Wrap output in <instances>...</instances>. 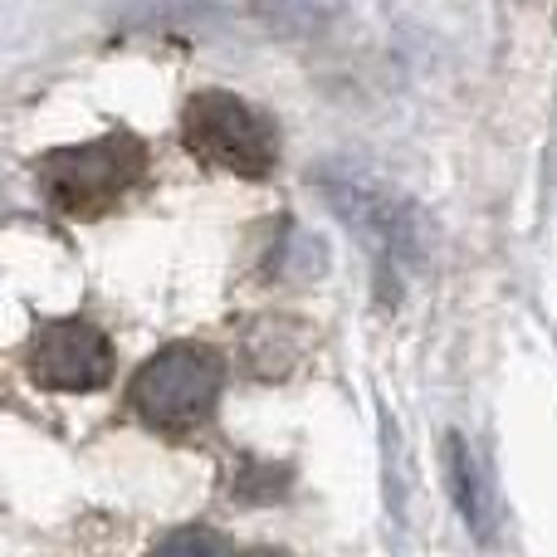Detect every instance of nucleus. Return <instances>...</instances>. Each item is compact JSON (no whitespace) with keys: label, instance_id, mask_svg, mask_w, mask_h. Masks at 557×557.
<instances>
[{"label":"nucleus","instance_id":"f257e3e1","mask_svg":"<svg viewBox=\"0 0 557 557\" xmlns=\"http://www.w3.org/2000/svg\"><path fill=\"white\" fill-rule=\"evenodd\" d=\"M147 172V143L133 133H103L94 143L59 147L35 162V186L59 215H94L113 211Z\"/></svg>","mask_w":557,"mask_h":557},{"label":"nucleus","instance_id":"f03ea898","mask_svg":"<svg viewBox=\"0 0 557 557\" xmlns=\"http://www.w3.org/2000/svg\"><path fill=\"white\" fill-rule=\"evenodd\" d=\"M182 143L196 162L231 176H250V182L270 176L278 162L274 123L255 103H245L240 94H225V88L191 94V103L182 108Z\"/></svg>","mask_w":557,"mask_h":557},{"label":"nucleus","instance_id":"7ed1b4c3","mask_svg":"<svg viewBox=\"0 0 557 557\" xmlns=\"http://www.w3.org/2000/svg\"><path fill=\"white\" fill-rule=\"evenodd\" d=\"M225 392V362L201 343H172L137 367L127 401L157 431H196L215 416Z\"/></svg>","mask_w":557,"mask_h":557},{"label":"nucleus","instance_id":"20e7f679","mask_svg":"<svg viewBox=\"0 0 557 557\" xmlns=\"http://www.w3.org/2000/svg\"><path fill=\"white\" fill-rule=\"evenodd\" d=\"M29 376L49 392H98L113 376V347L84 318H59L29 337Z\"/></svg>","mask_w":557,"mask_h":557},{"label":"nucleus","instance_id":"39448f33","mask_svg":"<svg viewBox=\"0 0 557 557\" xmlns=\"http://www.w3.org/2000/svg\"><path fill=\"white\" fill-rule=\"evenodd\" d=\"M327 196H333V206L343 211V221L357 225L386 260H392V255L396 260L416 255V215L406 211V206H396L382 186L347 172V176H327Z\"/></svg>","mask_w":557,"mask_h":557},{"label":"nucleus","instance_id":"423d86ee","mask_svg":"<svg viewBox=\"0 0 557 557\" xmlns=\"http://www.w3.org/2000/svg\"><path fill=\"white\" fill-rule=\"evenodd\" d=\"M445 474H450V490H455V504H460L465 523L480 533V543H494V533H499V499H494L490 470H484L480 455H474L460 435L445 441Z\"/></svg>","mask_w":557,"mask_h":557},{"label":"nucleus","instance_id":"0eeeda50","mask_svg":"<svg viewBox=\"0 0 557 557\" xmlns=\"http://www.w3.org/2000/svg\"><path fill=\"white\" fill-rule=\"evenodd\" d=\"M347 0H255L264 25H274L278 35H313V29H327L337 15H343Z\"/></svg>","mask_w":557,"mask_h":557},{"label":"nucleus","instance_id":"6e6552de","mask_svg":"<svg viewBox=\"0 0 557 557\" xmlns=\"http://www.w3.org/2000/svg\"><path fill=\"white\" fill-rule=\"evenodd\" d=\"M152 557H231V543L215 529H176L157 543Z\"/></svg>","mask_w":557,"mask_h":557},{"label":"nucleus","instance_id":"1a4fd4ad","mask_svg":"<svg viewBox=\"0 0 557 557\" xmlns=\"http://www.w3.org/2000/svg\"><path fill=\"white\" fill-rule=\"evenodd\" d=\"M250 557H288V553H278V548H260V553H250Z\"/></svg>","mask_w":557,"mask_h":557}]
</instances>
